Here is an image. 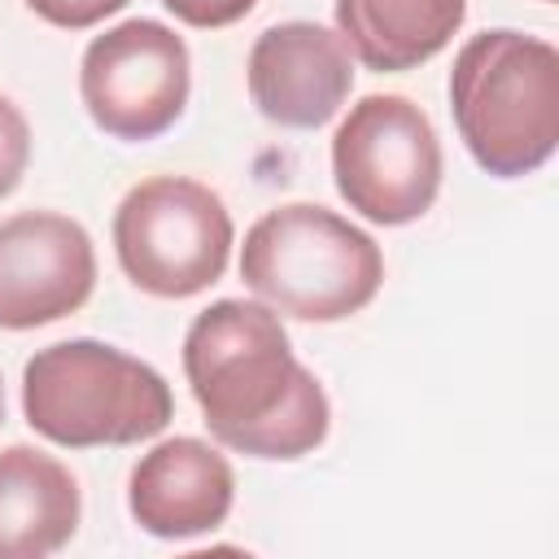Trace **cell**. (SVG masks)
Returning a JSON list of instances; mask_svg holds the SVG:
<instances>
[{"label": "cell", "instance_id": "6da1fadb", "mask_svg": "<svg viewBox=\"0 0 559 559\" xmlns=\"http://www.w3.org/2000/svg\"><path fill=\"white\" fill-rule=\"evenodd\" d=\"M192 397L227 450L301 459L328 437L323 384L297 362L280 314L262 301L223 297L183 336Z\"/></svg>", "mask_w": 559, "mask_h": 559}, {"label": "cell", "instance_id": "7a4b0ae2", "mask_svg": "<svg viewBox=\"0 0 559 559\" xmlns=\"http://www.w3.org/2000/svg\"><path fill=\"white\" fill-rule=\"evenodd\" d=\"M454 127L480 170L533 175L559 140V52L524 31L472 35L450 70Z\"/></svg>", "mask_w": 559, "mask_h": 559}, {"label": "cell", "instance_id": "3957f363", "mask_svg": "<svg viewBox=\"0 0 559 559\" xmlns=\"http://www.w3.org/2000/svg\"><path fill=\"white\" fill-rule=\"evenodd\" d=\"M240 280L280 314L336 323L358 314L384 280L380 245L323 205L266 210L240 249Z\"/></svg>", "mask_w": 559, "mask_h": 559}, {"label": "cell", "instance_id": "277c9868", "mask_svg": "<svg viewBox=\"0 0 559 559\" xmlns=\"http://www.w3.org/2000/svg\"><path fill=\"white\" fill-rule=\"evenodd\" d=\"M170 411L166 380L105 341H57L35 349L22 371V415L52 445L148 441L170 424Z\"/></svg>", "mask_w": 559, "mask_h": 559}, {"label": "cell", "instance_id": "5b68a950", "mask_svg": "<svg viewBox=\"0 0 559 559\" xmlns=\"http://www.w3.org/2000/svg\"><path fill=\"white\" fill-rule=\"evenodd\" d=\"M114 253L135 288L179 301L227 271L231 214L205 183L153 175L122 197L114 214Z\"/></svg>", "mask_w": 559, "mask_h": 559}, {"label": "cell", "instance_id": "8992f818", "mask_svg": "<svg viewBox=\"0 0 559 559\" xmlns=\"http://www.w3.org/2000/svg\"><path fill=\"white\" fill-rule=\"evenodd\" d=\"M332 175L362 218L384 227L415 223L441 188V144L428 114L393 92L362 96L332 135Z\"/></svg>", "mask_w": 559, "mask_h": 559}, {"label": "cell", "instance_id": "52a82bcc", "mask_svg": "<svg viewBox=\"0 0 559 559\" xmlns=\"http://www.w3.org/2000/svg\"><path fill=\"white\" fill-rule=\"evenodd\" d=\"M188 48L153 22L131 17L96 35L79 66V92L92 122L114 140H157L188 105Z\"/></svg>", "mask_w": 559, "mask_h": 559}, {"label": "cell", "instance_id": "ba28073f", "mask_svg": "<svg viewBox=\"0 0 559 559\" xmlns=\"http://www.w3.org/2000/svg\"><path fill=\"white\" fill-rule=\"evenodd\" d=\"M96 284L92 236L52 210L0 223V328L26 332L74 314Z\"/></svg>", "mask_w": 559, "mask_h": 559}, {"label": "cell", "instance_id": "9c48e42d", "mask_svg": "<svg viewBox=\"0 0 559 559\" xmlns=\"http://www.w3.org/2000/svg\"><path fill=\"white\" fill-rule=\"evenodd\" d=\"M349 87V48L319 22L266 26L249 48V96L258 114L280 127H323Z\"/></svg>", "mask_w": 559, "mask_h": 559}, {"label": "cell", "instance_id": "30bf717a", "mask_svg": "<svg viewBox=\"0 0 559 559\" xmlns=\"http://www.w3.org/2000/svg\"><path fill=\"white\" fill-rule=\"evenodd\" d=\"M231 498H236L231 463L197 437H170L153 445L131 467V489H127V507L135 524L166 542L214 533L227 520Z\"/></svg>", "mask_w": 559, "mask_h": 559}, {"label": "cell", "instance_id": "8fae6325", "mask_svg": "<svg viewBox=\"0 0 559 559\" xmlns=\"http://www.w3.org/2000/svg\"><path fill=\"white\" fill-rule=\"evenodd\" d=\"M79 528V485L35 445L0 450V559L57 555Z\"/></svg>", "mask_w": 559, "mask_h": 559}, {"label": "cell", "instance_id": "7c38bea8", "mask_svg": "<svg viewBox=\"0 0 559 559\" xmlns=\"http://www.w3.org/2000/svg\"><path fill=\"white\" fill-rule=\"evenodd\" d=\"M467 0H336L341 44L380 74L432 61L463 26Z\"/></svg>", "mask_w": 559, "mask_h": 559}, {"label": "cell", "instance_id": "4fadbf2b", "mask_svg": "<svg viewBox=\"0 0 559 559\" xmlns=\"http://www.w3.org/2000/svg\"><path fill=\"white\" fill-rule=\"evenodd\" d=\"M26 162H31V127H26V114L9 96H0V197H9L22 183Z\"/></svg>", "mask_w": 559, "mask_h": 559}, {"label": "cell", "instance_id": "5bb4252c", "mask_svg": "<svg viewBox=\"0 0 559 559\" xmlns=\"http://www.w3.org/2000/svg\"><path fill=\"white\" fill-rule=\"evenodd\" d=\"M127 0H26V9L35 17H44L48 26H61V31H83V26H96L100 17L118 13Z\"/></svg>", "mask_w": 559, "mask_h": 559}, {"label": "cell", "instance_id": "9a60e30c", "mask_svg": "<svg viewBox=\"0 0 559 559\" xmlns=\"http://www.w3.org/2000/svg\"><path fill=\"white\" fill-rule=\"evenodd\" d=\"M179 22L197 26V31H214V26H231L240 22L258 0H162Z\"/></svg>", "mask_w": 559, "mask_h": 559}, {"label": "cell", "instance_id": "2e32d148", "mask_svg": "<svg viewBox=\"0 0 559 559\" xmlns=\"http://www.w3.org/2000/svg\"><path fill=\"white\" fill-rule=\"evenodd\" d=\"M0 419H4V389H0Z\"/></svg>", "mask_w": 559, "mask_h": 559}, {"label": "cell", "instance_id": "e0dca14e", "mask_svg": "<svg viewBox=\"0 0 559 559\" xmlns=\"http://www.w3.org/2000/svg\"><path fill=\"white\" fill-rule=\"evenodd\" d=\"M546 4H550V0H546Z\"/></svg>", "mask_w": 559, "mask_h": 559}]
</instances>
